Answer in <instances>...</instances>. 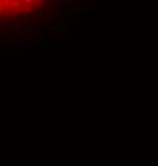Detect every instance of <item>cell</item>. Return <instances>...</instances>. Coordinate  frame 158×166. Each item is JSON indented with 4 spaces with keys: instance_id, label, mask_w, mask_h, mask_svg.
Here are the masks:
<instances>
[{
    "instance_id": "obj_1",
    "label": "cell",
    "mask_w": 158,
    "mask_h": 166,
    "mask_svg": "<svg viewBox=\"0 0 158 166\" xmlns=\"http://www.w3.org/2000/svg\"><path fill=\"white\" fill-rule=\"evenodd\" d=\"M0 26H3V27H18V26H19V21H18V19H8V21H0Z\"/></svg>"
},
{
    "instance_id": "obj_2",
    "label": "cell",
    "mask_w": 158,
    "mask_h": 166,
    "mask_svg": "<svg viewBox=\"0 0 158 166\" xmlns=\"http://www.w3.org/2000/svg\"><path fill=\"white\" fill-rule=\"evenodd\" d=\"M21 10H22V13H32V3H24V7H21Z\"/></svg>"
},
{
    "instance_id": "obj_3",
    "label": "cell",
    "mask_w": 158,
    "mask_h": 166,
    "mask_svg": "<svg viewBox=\"0 0 158 166\" xmlns=\"http://www.w3.org/2000/svg\"><path fill=\"white\" fill-rule=\"evenodd\" d=\"M78 5H80V2H74V0H70V2H69V10H70V11H74Z\"/></svg>"
},
{
    "instance_id": "obj_4",
    "label": "cell",
    "mask_w": 158,
    "mask_h": 166,
    "mask_svg": "<svg viewBox=\"0 0 158 166\" xmlns=\"http://www.w3.org/2000/svg\"><path fill=\"white\" fill-rule=\"evenodd\" d=\"M45 31H46V32H50V34H53V32H56V27H55V26L46 24V26H45Z\"/></svg>"
},
{
    "instance_id": "obj_5",
    "label": "cell",
    "mask_w": 158,
    "mask_h": 166,
    "mask_svg": "<svg viewBox=\"0 0 158 166\" xmlns=\"http://www.w3.org/2000/svg\"><path fill=\"white\" fill-rule=\"evenodd\" d=\"M34 21H35V22H42V21H43V18H42L40 15H37V16L34 18Z\"/></svg>"
},
{
    "instance_id": "obj_6",
    "label": "cell",
    "mask_w": 158,
    "mask_h": 166,
    "mask_svg": "<svg viewBox=\"0 0 158 166\" xmlns=\"http://www.w3.org/2000/svg\"><path fill=\"white\" fill-rule=\"evenodd\" d=\"M21 2H24V3H34L35 0H21Z\"/></svg>"
}]
</instances>
